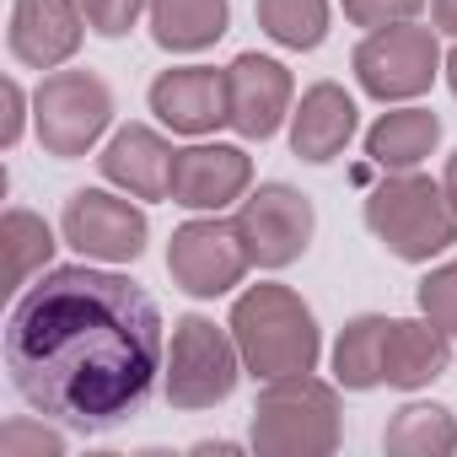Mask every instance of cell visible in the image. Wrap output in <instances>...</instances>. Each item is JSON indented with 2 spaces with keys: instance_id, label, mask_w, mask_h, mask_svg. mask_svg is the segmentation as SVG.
I'll return each mask as SVG.
<instances>
[{
  "instance_id": "cell-1",
  "label": "cell",
  "mask_w": 457,
  "mask_h": 457,
  "mask_svg": "<svg viewBox=\"0 0 457 457\" xmlns=\"http://www.w3.org/2000/svg\"><path fill=\"white\" fill-rule=\"evenodd\" d=\"M6 377L33 414L97 436L145 409L167 339L156 302L92 259L44 270L6 318Z\"/></svg>"
},
{
  "instance_id": "cell-2",
  "label": "cell",
  "mask_w": 457,
  "mask_h": 457,
  "mask_svg": "<svg viewBox=\"0 0 457 457\" xmlns=\"http://www.w3.org/2000/svg\"><path fill=\"white\" fill-rule=\"evenodd\" d=\"M226 328H232L253 382H275V377H291V371H318L323 328L291 286H270V280L248 286L232 302Z\"/></svg>"
},
{
  "instance_id": "cell-3",
  "label": "cell",
  "mask_w": 457,
  "mask_h": 457,
  "mask_svg": "<svg viewBox=\"0 0 457 457\" xmlns=\"http://www.w3.org/2000/svg\"><path fill=\"white\" fill-rule=\"evenodd\" d=\"M345 436V414H339V387L312 377V371H291L264 382L259 403H253V452L259 457H328Z\"/></svg>"
},
{
  "instance_id": "cell-4",
  "label": "cell",
  "mask_w": 457,
  "mask_h": 457,
  "mask_svg": "<svg viewBox=\"0 0 457 457\" xmlns=\"http://www.w3.org/2000/svg\"><path fill=\"white\" fill-rule=\"evenodd\" d=\"M366 232L403 264H430L457 243V210L436 178L414 172H387L366 194Z\"/></svg>"
},
{
  "instance_id": "cell-5",
  "label": "cell",
  "mask_w": 457,
  "mask_h": 457,
  "mask_svg": "<svg viewBox=\"0 0 457 457\" xmlns=\"http://www.w3.org/2000/svg\"><path fill=\"white\" fill-rule=\"evenodd\" d=\"M243 350L232 339V328H220L215 318L204 312H183L172 323V339H167V361H162V393L172 409L194 414V409H215L237 393V377H243Z\"/></svg>"
},
{
  "instance_id": "cell-6",
  "label": "cell",
  "mask_w": 457,
  "mask_h": 457,
  "mask_svg": "<svg viewBox=\"0 0 457 457\" xmlns=\"http://www.w3.org/2000/svg\"><path fill=\"white\" fill-rule=\"evenodd\" d=\"M113 124V92L97 71H49L33 92L38 145L60 162L87 156Z\"/></svg>"
},
{
  "instance_id": "cell-7",
  "label": "cell",
  "mask_w": 457,
  "mask_h": 457,
  "mask_svg": "<svg viewBox=\"0 0 457 457\" xmlns=\"http://www.w3.org/2000/svg\"><path fill=\"white\" fill-rule=\"evenodd\" d=\"M441 33L420 28V22H398V28H377L355 44L350 71L361 81L366 97L377 103H414L436 87L441 76Z\"/></svg>"
},
{
  "instance_id": "cell-8",
  "label": "cell",
  "mask_w": 457,
  "mask_h": 457,
  "mask_svg": "<svg viewBox=\"0 0 457 457\" xmlns=\"http://www.w3.org/2000/svg\"><path fill=\"white\" fill-rule=\"evenodd\" d=\"M248 270H253V259H248V243L237 232V215L232 220L194 215V220L178 226L172 243H167V275H172V286L188 291V296H199V302L237 291Z\"/></svg>"
},
{
  "instance_id": "cell-9",
  "label": "cell",
  "mask_w": 457,
  "mask_h": 457,
  "mask_svg": "<svg viewBox=\"0 0 457 457\" xmlns=\"http://www.w3.org/2000/svg\"><path fill=\"white\" fill-rule=\"evenodd\" d=\"M60 237L92 259V264H135L145 253L151 220L135 204V194H108V188H76L60 210Z\"/></svg>"
},
{
  "instance_id": "cell-10",
  "label": "cell",
  "mask_w": 457,
  "mask_h": 457,
  "mask_svg": "<svg viewBox=\"0 0 457 457\" xmlns=\"http://www.w3.org/2000/svg\"><path fill=\"white\" fill-rule=\"evenodd\" d=\"M237 232L248 243V259L259 270H291L318 232V210L291 183H259L237 204Z\"/></svg>"
},
{
  "instance_id": "cell-11",
  "label": "cell",
  "mask_w": 457,
  "mask_h": 457,
  "mask_svg": "<svg viewBox=\"0 0 457 457\" xmlns=\"http://www.w3.org/2000/svg\"><path fill=\"white\" fill-rule=\"evenodd\" d=\"M253 188V156L243 145H220V140H199L183 145L172 156V188L167 199L194 210V215H220L243 204V194Z\"/></svg>"
},
{
  "instance_id": "cell-12",
  "label": "cell",
  "mask_w": 457,
  "mask_h": 457,
  "mask_svg": "<svg viewBox=\"0 0 457 457\" xmlns=\"http://www.w3.org/2000/svg\"><path fill=\"white\" fill-rule=\"evenodd\" d=\"M151 113L172 129V135H188V140H204L215 135L220 124H232V97H226V71L215 65H172L151 81L145 92Z\"/></svg>"
},
{
  "instance_id": "cell-13",
  "label": "cell",
  "mask_w": 457,
  "mask_h": 457,
  "mask_svg": "<svg viewBox=\"0 0 457 457\" xmlns=\"http://www.w3.org/2000/svg\"><path fill=\"white\" fill-rule=\"evenodd\" d=\"M226 97H232V129L243 140H270L291 124L296 81L270 54H237L226 65Z\"/></svg>"
},
{
  "instance_id": "cell-14",
  "label": "cell",
  "mask_w": 457,
  "mask_h": 457,
  "mask_svg": "<svg viewBox=\"0 0 457 457\" xmlns=\"http://www.w3.org/2000/svg\"><path fill=\"white\" fill-rule=\"evenodd\" d=\"M87 38L81 0H12L6 49L28 71H60Z\"/></svg>"
},
{
  "instance_id": "cell-15",
  "label": "cell",
  "mask_w": 457,
  "mask_h": 457,
  "mask_svg": "<svg viewBox=\"0 0 457 457\" xmlns=\"http://www.w3.org/2000/svg\"><path fill=\"white\" fill-rule=\"evenodd\" d=\"M355 124H361L355 97L339 81H312L302 92V103L291 108V156L323 167L355 140Z\"/></svg>"
},
{
  "instance_id": "cell-16",
  "label": "cell",
  "mask_w": 457,
  "mask_h": 457,
  "mask_svg": "<svg viewBox=\"0 0 457 457\" xmlns=\"http://www.w3.org/2000/svg\"><path fill=\"white\" fill-rule=\"evenodd\" d=\"M172 156L178 151L151 124H124V129L108 135V145L97 156V172L113 188L135 194V199H167V188H172Z\"/></svg>"
},
{
  "instance_id": "cell-17",
  "label": "cell",
  "mask_w": 457,
  "mask_h": 457,
  "mask_svg": "<svg viewBox=\"0 0 457 457\" xmlns=\"http://www.w3.org/2000/svg\"><path fill=\"white\" fill-rule=\"evenodd\" d=\"M452 334L441 323H430L425 312L420 318H393L387 323V387H430L436 377H446L452 366Z\"/></svg>"
},
{
  "instance_id": "cell-18",
  "label": "cell",
  "mask_w": 457,
  "mask_h": 457,
  "mask_svg": "<svg viewBox=\"0 0 457 457\" xmlns=\"http://www.w3.org/2000/svg\"><path fill=\"white\" fill-rule=\"evenodd\" d=\"M151 38L167 54H204L232 28V0H151Z\"/></svg>"
},
{
  "instance_id": "cell-19",
  "label": "cell",
  "mask_w": 457,
  "mask_h": 457,
  "mask_svg": "<svg viewBox=\"0 0 457 457\" xmlns=\"http://www.w3.org/2000/svg\"><path fill=\"white\" fill-rule=\"evenodd\" d=\"M441 145V119L430 108H387L366 129V156L382 172H414Z\"/></svg>"
},
{
  "instance_id": "cell-20",
  "label": "cell",
  "mask_w": 457,
  "mask_h": 457,
  "mask_svg": "<svg viewBox=\"0 0 457 457\" xmlns=\"http://www.w3.org/2000/svg\"><path fill=\"white\" fill-rule=\"evenodd\" d=\"M387 323L382 312H361L334 339V382L345 393H371L387 382Z\"/></svg>"
},
{
  "instance_id": "cell-21",
  "label": "cell",
  "mask_w": 457,
  "mask_h": 457,
  "mask_svg": "<svg viewBox=\"0 0 457 457\" xmlns=\"http://www.w3.org/2000/svg\"><path fill=\"white\" fill-rule=\"evenodd\" d=\"M382 452H393V457H452L457 452L452 409L446 403H403L382 430Z\"/></svg>"
},
{
  "instance_id": "cell-22",
  "label": "cell",
  "mask_w": 457,
  "mask_h": 457,
  "mask_svg": "<svg viewBox=\"0 0 457 457\" xmlns=\"http://www.w3.org/2000/svg\"><path fill=\"white\" fill-rule=\"evenodd\" d=\"M0 243H6V253H12V291H28L33 275H44L49 259H54V248H60L54 243V226L44 215L22 210V204H12L6 220H0Z\"/></svg>"
},
{
  "instance_id": "cell-23",
  "label": "cell",
  "mask_w": 457,
  "mask_h": 457,
  "mask_svg": "<svg viewBox=\"0 0 457 457\" xmlns=\"http://www.w3.org/2000/svg\"><path fill=\"white\" fill-rule=\"evenodd\" d=\"M253 17L280 49H296V54L328 38V0H253Z\"/></svg>"
},
{
  "instance_id": "cell-24",
  "label": "cell",
  "mask_w": 457,
  "mask_h": 457,
  "mask_svg": "<svg viewBox=\"0 0 457 457\" xmlns=\"http://www.w3.org/2000/svg\"><path fill=\"white\" fill-rule=\"evenodd\" d=\"M414 302H420V312H425L430 323H441V328L457 339V259L436 264V270L414 286Z\"/></svg>"
},
{
  "instance_id": "cell-25",
  "label": "cell",
  "mask_w": 457,
  "mask_h": 457,
  "mask_svg": "<svg viewBox=\"0 0 457 457\" xmlns=\"http://www.w3.org/2000/svg\"><path fill=\"white\" fill-rule=\"evenodd\" d=\"M0 452L6 457H60L65 452V436L54 430V420H6V430H0Z\"/></svg>"
},
{
  "instance_id": "cell-26",
  "label": "cell",
  "mask_w": 457,
  "mask_h": 457,
  "mask_svg": "<svg viewBox=\"0 0 457 457\" xmlns=\"http://www.w3.org/2000/svg\"><path fill=\"white\" fill-rule=\"evenodd\" d=\"M81 12H87V28L97 38H124L151 12V0H81Z\"/></svg>"
},
{
  "instance_id": "cell-27",
  "label": "cell",
  "mask_w": 457,
  "mask_h": 457,
  "mask_svg": "<svg viewBox=\"0 0 457 457\" xmlns=\"http://www.w3.org/2000/svg\"><path fill=\"white\" fill-rule=\"evenodd\" d=\"M339 6H345V17H350L355 28L377 33V28H398V22H414V17L425 12V0H339Z\"/></svg>"
},
{
  "instance_id": "cell-28",
  "label": "cell",
  "mask_w": 457,
  "mask_h": 457,
  "mask_svg": "<svg viewBox=\"0 0 457 457\" xmlns=\"http://www.w3.org/2000/svg\"><path fill=\"white\" fill-rule=\"evenodd\" d=\"M6 124H0V145L6 151H17L22 145V135H28V113H33V103H28V92H22V81L17 76H6Z\"/></svg>"
},
{
  "instance_id": "cell-29",
  "label": "cell",
  "mask_w": 457,
  "mask_h": 457,
  "mask_svg": "<svg viewBox=\"0 0 457 457\" xmlns=\"http://www.w3.org/2000/svg\"><path fill=\"white\" fill-rule=\"evenodd\" d=\"M430 28L457 38V0H430Z\"/></svg>"
},
{
  "instance_id": "cell-30",
  "label": "cell",
  "mask_w": 457,
  "mask_h": 457,
  "mask_svg": "<svg viewBox=\"0 0 457 457\" xmlns=\"http://www.w3.org/2000/svg\"><path fill=\"white\" fill-rule=\"evenodd\" d=\"M441 188H446V199H452V210H457V151L446 156V172H441Z\"/></svg>"
},
{
  "instance_id": "cell-31",
  "label": "cell",
  "mask_w": 457,
  "mask_h": 457,
  "mask_svg": "<svg viewBox=\"0 0 457 457\" xmlns=\"http://www.w3.org/2000/svg\"><path fill=\"white\" fill-rule=\"evenodd\" d=\"M441 76H446V87H452V97H457V49L446 54V65H441Z\"/></svg>"
}]
</instances>
